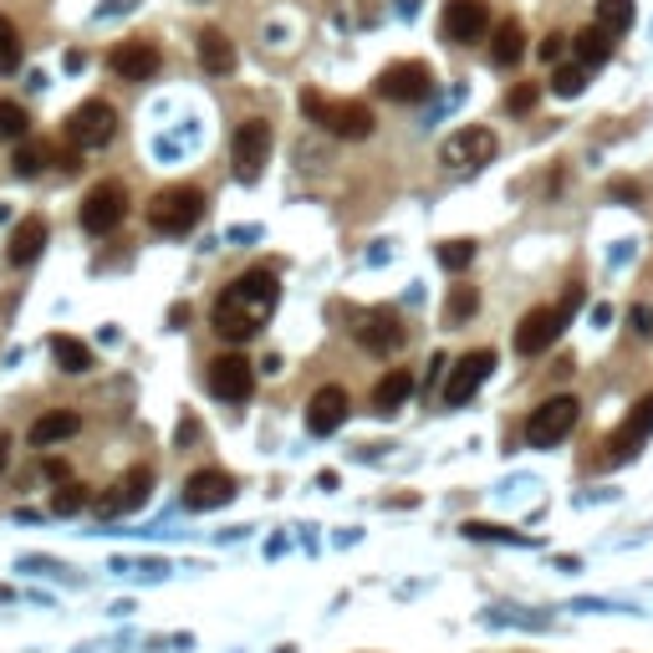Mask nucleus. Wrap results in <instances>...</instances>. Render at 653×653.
<instances>
[{
    "label": "nucleus",
    "instance_id": "nucleus-5",
    "mask_svg": "<svg viewBox=\"0 0 653 653\" xmlns=\"http://www.w3.org/2000/svg\"><path fill=\"white\" fill-rule=\"evenodd\" d=\"M577 414H582V403L572 399V393H557V399H547L541 409H531V419H526V445H531V449L562 445L566 434L577 429Z\"/></svg>",
    "mask_w": 653,
    "mask_h": 653
},
{
    "label": "nucleus",
    "instance_id": "nucleus-32",
    "mask_svg": "<svg viewBox=\"0 0 653 653\" xmlns=\"http://www.w3.org/2000/svg\"><path fill=\"white\" fill-rule=\"evenodd\" d=\"M587 88V67H557V72H551V92H557V98H577V92Z\"/></svg>",
    "mask_w": 653,
    "mask_h": 653
},
{
    "label": "nucleus",
    "instance_id": "nucleus-1",
    "mask_svg": "<svg viewBox=\"0 0 653 653\" xmlns=\"http://www.w3.org/2000/svg\"><path fill=\"white\" fill-rule=\"evenodd\" d=\"M276 301H282V282H276V271H266V266L245 271V276H236V282L220 291L215 312H209V326H215L225 342H251L255 332L271 322Z\"/></svg>",
    "mask_w": 653,
    "mask_h": 653
},
{
    "label": "nucleus",
    "instance_id": "nucleus-7",
    "mask_svg": "<svg viewBox=\"0 0 653 653\" xmlns=\"http://www.w3.org/2000/svg\"><path fill=\"white\" fill-rule=\"evenodd\" d=\"M230 163H236L240 184H255L271 163V123L266 118H245L230 138Z\"/></svg>",
    "mask_w": 653,
    "mask_h": 653
},
{
    "label": "nucleus",
    "instance_id": "nucleus-38",
    "mask_svg": "<svg viewBox=\"0 0 653 653\" xmlns=\"http://www.w3.org/2000/svg\"><path fill=\"white\" fill-rule=\"evenodd\" d=\"M612 194H618V199H639V184H633V179H612Z\"/></svg>",
    "mask_w": 653,
    "mask_h": 653
},
{
    "label": "nucleus",
    "instance_id": "nucleus-29",
    "mask_svg": "<svg viewBox=\"0 0 653 653\" xmlns=\"http://www.w3.org/2000/svg\"><path fill=\"white\" fill-rule=\"evenodd\" d=\"M82 505H92L88 485H82V480H61V490L51 495V511H57V516H77Z\"/></svg>",
    "mask_w": 653,
    "mask_h": 653
},
{
    "label": "nucleus",
    "instance_id": "nucleus-36",
    "mask_svg": "<svg viewBox=\"0 0 653 653\" xmlns=\"http://www.w3.org/2000/svg\"><path fill=\"white\" fill-rule=\"evenodd\" d=\"M465 536H476V541H526V536L505 531V526H485V520H470V526H465Z\"/></svg>",
    "mask_w": 653,
    "mask_h": 653
},
{
    "label": "nucleus",
    "instance_id": "nucleus-23",
    "mask_svg": "<svg viewBox=\"0 0 653 653\" xmlns=\"http://www.w3.org/2000/svg\"><path fill=\"white\" fill-rule=\"evenodd\" d=\"M194 51H199V67L205 72H215V77H225V72H236V42L225 36V31H199V42H194Z\"/></svg>",
    "mask_w": 653,
    "mask_h": 653
},
{
    "label": "nucleus",
    "instance_id": "nucleus-11",
    "mask_svg": "<svg viewBox=\"0 0 653 653\" xmlns=\"http://www.w3.org/2000/svg\"><path fill=\"white\" fill-rule=\"evenodd\" d=\"M255 388V368L245 363V353H225L209 363V393L225 403H245Z\"/></svg>",
    "mask_w": 653,
    "mask_h": 653
},
{
    "label": "nucleus",
    "instance_id": "nucleus-35",
    "mask_svg": "<svg viewBox=\"0 0 653 653\" xmlns=\"http://www.w3.org/2000/svg\"><path fill=\"white\" fill-rule=\"evenodd\" d=\"M11 163H15V174H21V179H31V174H36V169L46 163V149H36V144H21Z\"/></svg>",
    "mask_w": 653,
    "mask_h": 653
},
{
    "label": "nucleus",
    "instance_id": "nucleus-10",
    "mask_svg": "<svg viewBox=\"0 0 653 653\" xmlns=\"http://www.w3.org/2000/svg\"><path fill=\"white\" fill-rule=\"evenodd\" d=\"M490 373H495V353L490 347H476V353H465L455 368H449V383H445V409H460V403H470L480 393V383H485Z\"/></svg>",
    "mask_w": 653,
    "mask_h": 653
},
{
    "label": "nucleus",
    "instance_id": "nucleus-4",
    "mask_svg": "<svg viewBox=\"0 0 653 653\" xmlns=\"http://www.w3.org/2000/svg\"><path fill=\"white\" fill-rule=\"evenodd\" d=\"M301 113L317 118L326 134H337V138H368L378 128L368 103H322V92H301Z\"/></svg>",
    "mask_w": 653,
    "mask_h": 653
},
{
    "label": "nucleus",
    "instance_id": "nucleus-17",
    "mask_svg": "<svg viewBox=\"0 0 653 653\" xmlns=\"http://www.w3.org/2000/svg\"><path fill=\"white\" fill-rule=\"evenodd\" d=\"M149 490H153V470H149V465H134V470L113 485V495H107L98 511H103V516H118V511H123V516H134V511L149 505Z\"/></svg>",
    "mask_w": 653,
    "mask_h": 653
},
{
    "label": "nucleus",
    "instance_id": "nucleus-20",
    "mask_svg": "<svg viewBox=\"0 0 653 653\" xmlns=\"http://www.w3.org/2000/svg\"><path fill=\"white\" fill-rule=\"evenodd\" d=\"M46 236H51V230H46L42 215H26V220L11 230V240H5V261H11V266H31V261L46 251Z\"/></svg>",
    "mask_w": 653,
    "mask_h": 653
},
{
    "label": "nucleus",
    "instance_id": "nucleus-12",
    "mask_svg": "<svg viewBox=\"0 0 653 653\" xmlns=\"http://www.w3.org/2000/svg\"><path fill=\"white\" fill-rule=\"evenodd\" d=\"M495 149H501V138L490 134V128H460V134L445 138L439 159H445L449 169H480V163L495 159Z\"/></svg>",
    "mask_w": 653,
    "mask_h": 653
},
{
    "label": "nucleus",
    "instance_id": "nucleus-26",
    "mask_svg": "<svg viewBox=\"0 0 653 653\" xmlns=\"http://www.w3.org/2000/svg\"><path fill=\"white\" fill-rule=\"evenodd\" d=\"M51 357H57L61 373H88L92 368V347L82 337H67V332H57V337H51Z\"/></svg>",
    "mask_w": 653,
    "mask_h": 653
},
{
    "label": "nucleus",
    "instance_id": "nucleus-39",
    "mask_svg": "<svg viewBox=\"0 0 653 653\" xmlns=\"http://www.w3.org/2000/svg\"><path fill=\"white\" fill-rule=\"evenodd\" d=\"M653 312H633V332H639V337H649V332H653Z\"/></svg>",
    "mask_w": 653,
    "mask_h": 653
},
{
    "label": "nucleus",
    "instance_id": "nucleus-25",
    "mask_svg": "<svg viewBox=\"0 0 653 653\" xmlns=\"http://www.w3.org/2000/svg\"><path fill=\"white\" fill-rule=\"evenodd\" d=\"M520 57H526V31H520V21H501L490 31V61L495 67H516Z\"/></svg>",
    "mask_w": 653,
    "mask_h": 653
},
{
    "label": "nucleus",
    "instance_id": "nucleus-15",
    "mask_svg": "<svg viewBox=\"0 0 653 653\" xmlns=\"http://www.w3.org/2000/svg\"><path fill=\"white\" fill-rule=\"evenodd\" d=\"M230 501H236V480L225 476V470H194L184 480V505L190 511H220Z\"/></svg>",
    "mask_w": 653,
    "mask_h": 653
},
{
    "label": "nucleus",
    "instance_id": "nucleus-9",
    "mask_svg": "<svg viewBox=\"0 0 653 653\" xmlns=\"http://www.w3.org/2000/svg\"><path fill=\"white\" fill-rule=\"evenodd\" d=\"M429 92H434V72L424 61H393V67L378 72V98H388V103H424Z\"/></svg>",
    "mask_w": 653,
    "mask_h": 653
},
{
    "label": "nucleus",
    "instance_id": "nucleus-21",
    "mask_svg": "<svg viewBox=\"0 0 653 653\" xmlns=\"http://www.w3.org/2000/svg\"><path fill=\"white\" fill-rule=\"evenodd\" d=\"M414 373L409 368H388L383 378H378V388H373V409H378V414H399L403 403L414 399Z\"/></svg>",
    "mask_w": 653,
    "mask_h": 653
},
{
    "label": "nucleus",
    "instance_id": "nucleus-16",
    "mask_svg": "<svg viewBox=\"0 0 653 653\" xmlns=\"http://www.w3.org/2000/svg\"><path fill=\"white\" fill-rule=\"evenodd\" d=\"M653 434V393L643 403H633V414L618 424V434H612V445H608V465H623L639 455V445Z\"/></svg>",
    "mask_w": 653,
    "mask_h": 653
},
{
    "label": "nucleus",
    "instance_id": "nucleus-30",
    "mask_svg": "<svg viewBox=\"0 0 653 653\" xmlns=\"http://www.w3.org/2000/svg\"><path fill=\"white\" fill-rule=\"evenodd\" d=\"M15 67H21V31L11 15H0V72H15Z\"/></svg>",
    "mask_w": 653,
    "mask_h": 653
},
{
    "label": "nucleus",
    "instance_id": "nucleus-19",
    "mask_svg": "<svg viewBox=\"0 0 653 653\" xmlns=\"http://www.w3.org/2000/svg\"><path fill=\"white\" fill-rule=\"evenodd\" d=\"M342 424H347V388L326 383L312 393V403H307V429L312 434H337Z\"/></svg>",
    "mask_w": 653,
    "mask_h": 653
},
{
    "label": "nucleus",
    "instance_id": "nucleus-6",
    "mask_svg": "<svg viewBox=\"0 0 653 653\" xmlns=\"http://www.w3.org/2000/svg\"><path fill=\"white\" fill-rule=\"evenodd\" d=\"M77 220L88 236H113L123 220H128V190H123L118 179H103V184H92L82 209H77Z\"/></svg>",
    "mask_w": 653,
    "mask_h": 653
},
{
    "label": "nucleus",
    "instance_id": "nucleus-28",
    "mask_svg": "<svg viewBox=\"0 0 653 653\" xmlns=\"http://www.w3.org/2000/svg\"><path fill=\"white\" fill-rule=\"evenodd\" d=\"M597 26H608L612 36H623L633 26V0H597Z\"/></svg>",
    "mask_w": 653,
    "mask_h": 653
},
{
    "label": "nucleus",
    "instance_id": "nucleus-34",
    "mask_svg": "<svg viewBox=\"0 0 653 653\" xmlns=\"http://www.w3.org/2000/svg\"><path fill=\"white\" fill-rule=\"evenodd\" d=\"M536 98H541V88H536V82H516V88L505 92V107H511V113H531Z\"/></svg>",
    "mask_w": 653,
    "mask_h": 653
},
{
    "label": "nucleus",
    "instance_id": "nucleus-24",
    "mask_svg": "<svg viewBox=\"0 0 653 653\" xmlns=\"http://www.w3.org/2000/svg\"><path fill=\"white\" fill-rule=\"evenodd\" d=\"M572 51H577V61L593 72V67H603V61L612 57V31L597 26V21H593V26H582L577 36H572Z\"/></svg>",
    "mask_w": 653,
    "mask_h": 653
},
{
    "label": "nucleus",
    "instance_id": "nucleus-3",
    "mask_svg": "<svg viewBox=\"0 0 653 653\" xmlns=\"http://www.w3.org/2000/svg\"><path fill=\"white\" fill-rule=\"evenodd\" d=\"M199 220H205V194L194 184H174L149 205V225L159 236H190Z\"/></svg>",
    "mask_w": 653,
    "mask_h": 653
},
{
    "label": "nucleus",
    "instance_id": "nucleus-14",
    "mask_svg": "<svg viewBox=\"0 0 653 653\" xmlns=\"http://www.w3.org/2000/svg\"><path fill=\"white\" fill-rule=\"evenodd\" d=\"M403 337H409V326H403V317L393 312V307H378V312L363 317V326H357V342L368 347V353H399Z\"/></svg>",
    "mask_w": 653,
    "mask_h": 653
},
{
    "label": "nucleus",
    "instance_id": "nucleus-8",
    "mask_svg": "<svg viewBox=\"0 0 653 653\" xmlns=\"http://www.w3.org/2000/svg\"><path fill=\"white\" fill-rule=\"evenodd\" d=\"M67 138H72L77 149H107V144L118 138V113H113V103L92 98V103L72 107V118H67Z\"/></svg>",
    "mask_w": 653,
    "mask_h": 653
},
{
    "label": "nucleus",
    "instance_id": "nucleus-2",
    "mask_svg": "<svg viewBox=\"0 0 653 653\" xmlns=\"http://www.w3.org/2000/svg\"><path fill=\"white\" fill-rule=\"evenodd\" d=\"M577 307H582V286H566V297L557 301V307H536V312H526L520 317V326H516V353L520 357H541L551 342L562 337V326L572 322Z\"/></svg>",
    "mask_w": 653,
    "mask_h": 653
},
{
    "label": "nucleus",
    "instance_id": "nucleus-22",
    "mask_svg": "<svg viewBox=\"0 0 653 653\" xmlns=\"http://www.w3.org/2000/svg\"><path fill=\"white\" fill-rule=\"evenodd\" d=\"M77 429H82V414H77V409H51V414H42L31 424V445L51 449V445H61V439H72Z\"/></svg>",
    "mask_w": 653,
    "mask_h": 653
},
{
    "label": "nucleus",
    "instance_id": "nucleus-31",
    "mask_svg": "<svg viewBox=\"0 0 653 653\" xmlns=\"http://www.w3.org/2000/svg\"><path fill=\"white\" fill-rule=\"evenodd\" d=\"M26 128H31L26 107H21V103H0V138H5V144H21Z\"/></svg>",
    "mask_w": 653,
    "mask_h": 653
},
{
    "label": "nucleus",
    "instance_id": "nucleus-27",
    "mask_svg": "<svg viewBox=\"0 0 653 653\" xmlns=\"http://www.w3.org/2000/svg\"><path fill=\"white\" fill-rule=\"evenodd\" d=\"M476 307H480V291H476V286H455V291H449V301H445V322H449V326L470 322V317H476Z\"/></svg>",
    "mask_w": 653,
    "mask_h": 653
},
{
    "label": "nucleus",
    "instance_id": "nucleus-18",
    "mask_svg": "<svg viewBox=\"0 0 653 653\" xmlns=\"http://www.w3.org/2000/svg\"><path fill=\"white\" fill-rule=\"evenodd\" d=\"M107 67H113L123 82H149V77L163 67V57H159V46L153 42H123L118 51L107 57Z\"/></svg>",
    "mask_w": 653,
    "mask_h": 653
},
{
    "label": "nucleus",
    "instance_id": "nucleus-33",
    "mask_svg": "<svg viewBox=\"0 0 653 653\" xmlns=\"http://www.w3.org/2000/svg\"><path fill=\"white\" fill-rule=\"evenodd\" d=\"M470 261H476V240H445L439 245V266L445 271H465Z\"/></svg>",
    "mask_w": 653,
    "mask_h": 653
},
{
    "label": "nucleus",
    "instance_id": "nucleus-13",
    "mask_svg": "<svg viewBox=\"0 0 653 653\" xmlns=\"http://www.w3.org/2000/svg\"><path fill=\"white\" fill-rule=\"evenodd\" d=\"M439 31H445V42H455V46L480 42V36L490 31L485 0H445V21H439Z\"/></svg>",
    "mask_w": 653,
    "mask_h": 653
},
{
    "label": "nucleus",
    "instance_id": "nucleus-40",
    "mask_svg": "<svg viewBox=\"0 0 653 653\" xmlns=\"http://www.w3.org/2000/svg\"><path fill=\"white\" fill-rule=\"evenodd\" d=\"M5 460H11V439L0 434V470H5Z\"/></svg>",
    "mask_w": 653,
    "mask_h": 653
},
{
    "label": "nucleus",
    "instance_id": "nucleus-37",
    "mask_svg": "<svg viewBox=\"0 0 653 653\" xmlns=\"http://www.w3.org/2000/svg\"><path fill=\"white\" fill-rule=\"evenodd\" d=\"M536 51H541V61H562V51H566V36H562V31H551V36H547V42H541V46H536Z\"/></svg>",
    "mask_w": 653,
    "mask_h": 653
}]
</instances>
